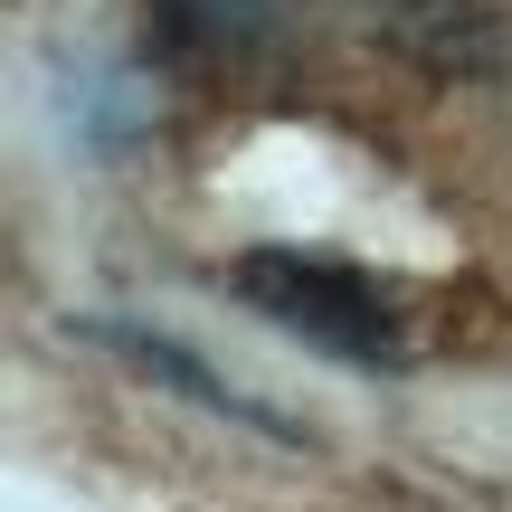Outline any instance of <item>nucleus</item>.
<instances>
[{
    "label": "nucleus",
    "instance_id": "nucleus-2",
    "mask_svg": "<svg viewBox=\"0 0 512 512\" xmlns=\"http://www.w3.org/2000/svg\"><path fill=\"white\" fill-rule=\"evenodd\" d=\"M370 19L427 76H484L503 57V10L494 0H370Z\"/></svg>",
    "mask_w": 512,
    "mask_h": 512
},
{
    "label": "nucleus",
    "instance_id": "nucleus-4",
    "mask_svg": "<svg viewBox=\"0 0 512 512\" xmlns=\"http://www.w3.org/2000/svg\"><path fill=\"white\" fill-rule=\"evenodd\" d=\"M162 29L181 48H209V57H247V48H275L313 19V0H152Z\"/></svg>",
    "mask_w": 512,
    "mask_h": 512
},
{
    "label": "nucleus",
    "instance_id": "nucleus-1",
    "mask_svg": "<svg viewBox=\"0 0 512 512\" xmlns=\"http://www.w3.org/2000/svg\"><path fill=\"white\" fill-rule=\"evenodd\" d=\"M238 294H247L256 313H275L285 332H304L313 351H332V361L389 370V361L408 351L389 285H380L370 266H351V256H313V247H256V256H238Z\"/></svg>",
    "mask_w": 512,
    "mask_h": 512
},
{
    "label": "nucleus",
    "instance_id": "nucleus-3",
    "mask_svg": "<svg viewBox=\"0 0 512 512\" xmlns=\"http://www.w3.org/2000/svg\"><path fill=\"white\" fill-rule=\"evenodd\" d=\"M86 342H105L114 361H133V370H152V380H171V399H200V408H219V418L256 427V437H294L285 418L247 408V399H238V389H228L209 361H190V351H181V342H162V332H133V323H86Z\"/></svg>",
    "mask_w": 512,
    "mask_h": 512
}]
</instances>
